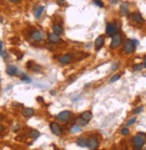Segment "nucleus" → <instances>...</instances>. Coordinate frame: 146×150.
Here are the masks:
<instances>
[{
  "instance_id": "obj_19",
  "label": "nucleus",
  "mask_w": 146,
  "mask_h": 150,
  "mask_svg": "<svg viewBox=\"0 0 146 150\" xmlns=\"http://www.w3.org/2000/svg\"><path fill=\"white\" fill-rule=\"evenodd\" d=\"M76 144L81 147H87V139H85V137H79V139L76 140Z\"/></svg>"
},
{
  "instance_id": "obj_44",
  "label": "nucleus",
  "mask_w": 146,
  "mask_h": 150,
  "mask_svg": "<svg viewBox=\"0 0 146 150\" xmlns=\"http://www.w3.org/2000/svg\"><path fill=\"white\" fill-rule=\"evenodd\" d=\"M145 150H146V148H145Z\"/></svg>"
},
{
  "instance_id": "obj_23",
  "label": "nucleus",
  "mask_w": 146,
  "mask_h": 150,
  "mask_svg": "<svg viewBox=\"0 0 146 150\" xmlns=\"http://www.w3.org/2000/svg\"><path fill=\"white\" fill-rule=\"evenodd\" d=\"M21 80L23 81V82L28 83V84L31 82V79L30 78L29 76H27V75H25V74H22V76H21Z\"/></svg>"
},
{
  "instance_id": "obj_6",
  "label": "nucleus",
  "mask_w": 146,
  "mask_h": 150,
  "mask_svg": "<svg viewBox=\"0 0 146 150\" xmlns=\"http://www.w3.org/2000/svg\"><path fill=\"white\" fill-rule=\"evenodd\" d=\"M49 127H50V129H51L52 133H53L54 135H56V136H61L62 135L63 130H62L61 127H60V125L58 124V123L53 121V122H51L49 124Z\"/></svg>"
},
{
  "instance_id": "obj_13",
  "label": "nucleus",
  "mask_w": 146,
  "mask_h": 150,
  "mask_svg": "<svg viewBox=\"0 0 146 150\" xmlns=\"http://www.w3.org/2000/svg\"><path fill=\"white\" fill-rule=\"evenodd\" d=\"M103 44H104V37L102 35H100L99 37H97V39L95 40V46H96V50H99L102 48Z\"/></svg>"
},
{
  "instance_id": "obj_33",
  "label": "nucleus",
  "mask_w": 146,
  "mask_h": 150,
  "mask_svg": "<svg viewBox=\"0 0 146 150\" xmlns=\"http://www.w3.org/2000/svg\"><path fill=\"white\" fill-rule=\"evenodd\" d=\"M19 129H20V126H19V125H15V128L13 129V131H14V132H17Z\"/></svg>"
},
{
  "instance_id": "obj_25",
  "label": "nucleus",
  "mask_w": 146,
  "mask_h": 150,
  "mask_svg": "<svg viewBox=\"0 0 146 150\" xmlns=\"http://www.w3.org/2000/svg\"><path fill=\"white\" fill-rule=\"evenodd\" d=\"M31 69L33 70L34 72H40L41 71V67L40 66V65H37V64H33L31 67Z\"/></svg>"
},
{
  "instance_id": "obj_2",
  "label": "nucleus",
  "mask_w": 146,
  "mask_h": 150,
  "mask_svg": "<svg viewBox=\"0 0 146 150\" xmlns=\"http://www.w3.org/2000/svg\"><path fill=\"white\" fill-rule=\"evenodd\" d=\"M145 137L146 135L143 132H139L135 137H133V143L135 147H143L145 144Z\"/></svg>"
},
{
  "instance_id": "obj_30",
  "label": "nucleus",
  "mask_w": 146,
  "mask_h": 150,
  "mask_svg": "<svg viewBox=\"0 0 146 150\" xmlns=\"http://www.w3.org/2000/svg\"><path fill=\"white\" fill-rule=\"evenodd\" d=\"M136 121V118H132L130 121H127V123H126V126H130V125L132 124H134V123Z\"/></svg>"
},
{
  "instance_id": "obj_22",
  "label": "nucleus",
  "mask_w": 146,
  "mask_h": 150,
  "mask_svg": "<svg viewBox=\"0 0 146 150\" xmlns=\"http://www.w3.org/2000/svg\"><path fill=\"white\" fill-rule=\"evenodd\" d=\"M71 132L72 133H77V132H81L82 131V128L77 126V125H73L72 127H71L70 129Z\"/></svg>"
},
{
  "instance_id": "obj_20",
  "label": "nucleus",
  "mask_w": 146,
  "mask_h": 150,
  "mask_svg": "<svg viewBox=\"0 0 146 150\" xmlns=\"http://www.w3.org/2000/svg\"><path fill=\"white\" fill-rule=\"evenodd\" d=\"M43 11H44V7H42V5L38 7V8L35 10V12H34V15H35L36 19H40V18L41 17L42 14H43Z\"/></svg>"
},
{
  "instance_id": "obj_7",
  "label": "nucleus",
  "mask_w": 146,
  "mask_h": 150,
  "mask_svg": "<svg viewBox=\"0 0 146 150\" xmlns=\"http://www.w3.org/2000/svg\"><path fill=\"white\" fill-rule=\"evenodd\" d=\"M117 32V27L115 23H108L106 27V33L109 36L112 37L113 35H115Z\"/></svg>"
},
{
  "instance_id": "obj_27",
  "label": "nucleus",
  "mask_w": 146,
  "mask_h": 150,
  "mask_svg": "<svg viewBox=\"0 0 146 150\" xmlns=\"http://www.w3.org/2000/svg\"><path fill=\"white\" fill-rule=\"evenodd\" d=\"M143 110V106H140V107H137V108H135V110L133 111V113L134 114H138V113L141 112Z\"/></svg>"
},
{
  "instance_id": "obj_8",
  "label": "nucleus",
  "mask_w": 146,
  "mask_h": 150,
  "mask_svg": "<svg viewBox=\"0 0 146 150\" xmlns=\"http://www.w3.org/2000/svg\"><path fill=\"white\" fill-rule=\"evenodd\" d=\"M31 38L34 41H40L44 39V32L41 31H34L31 33Z\"/></svg>"
},
{
  "instance_id": "obj_43",
  "label": "nucleus",
  "mask_w": 146,
  "mask_h": 150,
  "mask_svg": "<svg viewBox=\"0 0 146 150\" xmlns=\"http://www.w3.org/2000/svg\"><path fill=\"white\" fill-rule=\"evenodd\" d=\"M0 81H1V79H0Z\"/></svg>"
},
{
  "instance_id": "obj_36",
  "label": "nucleus",
  "mask_w": 146,
  "mask_h": 150,
  "mask_svg": "<svg viewBox=\"0 0 146 150\" xmlns=\"http://www.w3.org/2000/svg\"><path fill=\"white\" fill-rule=\"evenodd\" d=\"M3 43H2V41L0 40V55H1V53H2V51H3Z\"/></svg>"
},
{
  "instance_id": "obj_39",
  "label": "nucleus",
  "mask_w": 146,
  "mask_h": 150,
  "mask_svg": "<svg viewBox=\"0 0 146 150\" xmlns=\"http://www.w3.org/2000/svg\"><path fill=\"white\" fill-rule=\"evenodd\" d=\"M8 1L10 2H14V3H18V2H20L21 0H8Z\"/></svg>"
},
{
  "instance_id": "obj_29",
  "label": "nucleus",
  "mask_w": 146,
  "mask_h": 150,
  "mask_svg": "<svg viewBox=\"0 0 146 150\" xmlns=\"http://www.w3.org/2000/svg\"><path fill=\"white\" fill-rule=\"evenodd\" d=\"M93 1H94L95 5H97L98 7H104V5H103V3H102V1H101V0H93Z\"/></svg>"
},
{
  "instance_id": "obj_40",
  "label": "nucleus",
  "mask_w": 146,
  "mask_h": 150,
  "mask_svg": "<svg viewBox=\"0 0 146 150\" xmlns=\"http://www.w3.org/2000/svg\"><path fill=\"white\" fill-rule=\"evenodd\" d=\"M134 150H142V147H135Z\"/></svg>"
},
{
  "instance_id": "obj_3",
  "label": "nucleus",
  "mask_w": 146,
  "mask_h": 150,
  "mask_svg": "<svg viewBox=\"0 0 146 150\" xmlns=\"http://www.w3.org/2000/svg\"><path fill=\"white\" fill-rule=\"evenodd\" d=\"M122 43V36H121L120 33L117 32L115 35L112 36V40H111L110 43V47L112 49H116L121 45Z\"/></svg>"
},
{
  "instance_id": "obj_28",
  "label": "nucleus",
  "mask_w": 146,
  "mask_h": 150,
  "mask_svg": "<svg viewBox=\"0 0 146 150\" xmlns=\"http://www.w3.org/2000/svg\"><path fill=\"white\" fill-rule=\"evenodd\" d=\"M121 133H122V135L124 136H126L129 134V129H127V128H123L122 129H121Z\"/></svg>"
},
{
  "instance_id": "obj_42",
  "label": "nucleus",
  "mask_w": 146,
  "mask_h": 150,
  "mask_svg": "<svg viewBox=\"0 0 146 150\" xmlns=\"http://www.w3.org/2000/svg\"><path fill=\"white\" fill-rule=\"evenodd\" d=\"M91 85H92V84H91V83H89V84H86V85H85V87H88V86H90Z\"/></svg>"
},
{
  "instance_id": "obj_24",
  "label": "nucleus",
  "mask_w": 146,
  "mask_h": 150,
  "mask_svg": "<svg viewBox=\"0 0 146 150\" xmlns=\"http://www.w3.org/2000/svg\"><path fill=\"white\" fill-rule=\"evenodd\" d=\"M143 68V64H136L133 67L134 71H142Z\"/></svg>"
},
{
  "instance_id": "obj_37",
  "label": "nucleus",
  "mask_w": 146,
  "mask_h": 150,
  "mask_svg": "<svg viewBox=\"0 0 146 150\" xmlns=\"http://www.w3.org/2000/svg\"><path fill=\"white\" fill-rule=\"evenodd\" d=\"M118 1H119V0H110V3L113 4V5H115V4H117Z\"/></svg>"
},
{
  "instance_id": "obj_32",
  "label": "nucleus",
  "mask_w": 146,
  "mask_h": 150,
  "mask_svg": "<svg viewBox=\"0 0 146 150\" xmlns=\"http://www.w3.org/2000/svg\"><path fill=\"white\" fill-rule=\"evenodd\" d=\"M117 68H118V64L115 63V64H113L112 66H111V70H117Z\"/></svg>"
},
{
  "instance_id": "obj_4",
  "label": "nucleus",
  "mask_w": 146,
  "mask_h": 150,
  "mask_svg": "<svg viewBox=\"0 0 146 150\" xmlns=\"http://www.w3.org/2000/svg\"><path fill=\"white\" fill-rule=\"evenodd\" d=\"M135 48H136V46L134 44L132 40L128 39L125 41V44H124V50H125V52H126L128 54L133 53V52H135Z\"/></svg>"
},
{
  "instance_id": "obj_15",
  "label": "nucleus",
  "mask_w": 146,
  "mask_h": 150,
  "mask_svg": "<svg viewBox=\"0 0 146 150\" xmlns=\"http://www.w3.org/2000/svg\"><path fill=\"white\" fill-rule=\"evenodd\" d=\"M34 114H35V111L32 108H25L23 111V115L26 118H31Z\"/></svg>"
},
{
  "instance_id": "obj_14",
  "label": "nucleus",
  "mask_w": 146,
  "mask_h": 150,
  "mask_svg": "<svg viewBox=\"0 0 146 150\" xmlns=\"http://www.w3.org/2000/svg\"><path fill=\"white\" fill-rule=\"evenodd\" d=\"M60 37H59V35H58V34H56V33H50L49 35H48V41L50 42V43H58V42H59L60 41Z\"/></svg>"
},
{
  "instance_id": "obj_38",
  "label": "nucleus",
  "mask_w": 146,
  "mask_h": 150,
  "mask_svg": "<svg viewBox=\"0 0 146 150\" xmlns=\"http://www.w3.org/2000/svg\"><path fill=\"white\" fill-rule=\"evenodd\" d=\"M3 130H4V126L0 123V132H2Z\"/></svg>"
},
{
  "instance_id": "obj_9",
  "label": "nucleus",
  "mask_w": 146,
  "mask_h": 150,
  "mask_svg": "<svg viewBox=\"0 0 146 150\" xmlns=\"http://www.w3.org/2000/svg\"><path fill=\"white\" fill-rule=\"evenodd\" d=\"M5 72H7V74L9 75V76H17V74H18V72H19V71H18V68L16 66H14V65H9V66H7Z\"/></svg>"
},
{
  "instance_id": "obj_17",
  "label": "nucleus",
  "mask_w": 146,
  "mask_h": 150,
  "mask_svg": "<svg viewBox=\"0 0 146 150\" xmlns=\"http://www.w3.org/2000/svg\"><path fill=\"white\" fill-rule=\"evenodd\" d=\"M81 117H82V119H85L86 121H90L91 119H92V117H93V115H92V111H84V112H82V115H81Z\"/></svg>"
},
{
  "instance_id": "obj_1",
  "label": "nucleus",
  "mask_w": 146,
  "mask_h": 150,
  "mask_svg": "<svg viewBox=\"0 0 146 150\" xmlns=\"http://www.w3.org/2000/svg\"><path fill=\"white\" fill-rule=\"evenodd\" d=\"M73 117V112L70 111H63L56 115V119L61 122H68Z\"/></svg>"
},
{
  "instance_id": "obj_5",
  "label": "nucleus",
  "mask_w": 146,
  "mask_h": 150,
  "mask_svg": "<svg viewBox=\"0 0 146 150\" xmlns=\"http://www.w3.org/2000/svg\"><path fill=\"white\" fill-rule=\"evenodd\" d=\"M99 147V141L95 137H90L87 139V147L90 150H96Z\"/></svg>"
},
{
  "instance_id": "obj_35",
  "label": "nucleus",
  "mask_w": 146,
  "mask_h": 150,
  "mask_svg": "<svg viewBox=\"0 0 146 150\" xmlns=\"http://www.w3.org/2000/svg\"><path fill=\"white\" fill-rule=\"evenodd\" d=\"M133 40L134 44H135V46H137V45H138V44H139V41H138V40H137L136 39H134V40Z\"/></svg>"
},
{
  "instance_id": "obj_31",
  "label": "nucleus",
  "mask_w": 146,
  "mask_h": 150,
  "mask_svg": "<svg viewBox=\"0 0 146 150\" xmlns=\"http://www.w3.org/2000/svg\"><path fill=\"white\" fill-rule=\"evenodd\" d=\"M65 3H66V0H56V4L58 5H63Z\"/></svg>"
},
{
  "instance_id": "obj_12",
  "label": "nucleus",
  "mask_w": 146,
  "mask_h": 150,
  "mask_svg": "<svg viewBox=\"0 0 146 150\" xmlns=\"http://www.w3.org/2000/svg\"><path fill=\"white\" fill-rule=\"evenodd\" d=\"M131 19L133 20L134 22L137 23H143V22H144L143 16L140 15L139 13H133V14H132V15H131Z\"/></svg>"
},
{
  "instance_id": "obj_18",
  "label": "nucleus",
  "mask_w": 146,
  "mask_h": 150,
  "mask_svg": "<svg viewBox=\"0 0 146 150\" xmlns=\"http://www.w3.org/2000/svg\"><path fill=\"white\" fill-rule=\"evenodd\" d=\"M88 123H89L88 121H86L85 119H84L81 116L78 117V118H76V119H75V125H77V126H79L81 128L86 126Z\"/></svg>"
},
{
  "instance_id": "obj_41",
  "label": "nucleus",
  "mask_w": 146,
  "mask_h": 150,
  "mask_svg": "<svg viewBox=\"0 0 146 150\" xmlns=\"http://www.w3.org/2000/svg\"><path fill=\"white\" fill-rule=\"evenodd\" d=\"M143 67L146 68V56L144 57V61H143Z\"/></svg>"
},
{
  "instance_id": "obj_10",
  "label": "nucleus",
  "mask_w": 146,
  "mask_h": 150,
  "mask_svg": "<svg viewBox=\"0 0 146 150\" xmlns=\"http://www.w3.org/2000/svg\"><path fill=\"white\" fill-rule=\"evenodd\" d=\"M73 58H74V57H73L72 54H69V53L65 54V55H63L61 58H59V62L64 65L69 64L73 61Z\"/></svg>"
},
{
  "instance_id": "obj_16",
  "label": "nucleus",
  "mask_w": 146,
  "mask_h": 150,
  "mask_svg": "<svg viewBox=\"0 0 146 150\" xmlns=\"http://www.w3.org/2000/svg\"><path fill=\"white\" fill-rule=\"evenodd\" d=\"M53 32L54 33L58 34V35H60V34H63L64 33V29L60 24L58 23H56L53 25Z\"/></svg>"
},
{
  "instance_id": "obj_11",
  "label": "nucleus",
  "mask_w": 146,
  "mask_h": 150,
  "mask_svg": "<svg viewBox=\"0 0 146 150\" xmlns=\"http://www.w3.org/2000/svg\"><path fill=\"white\" fill-rule=\"evenodd\" d=\"M120 14L122 15H127L129 14V3L124 2L120 5Z\"/></svg>"
},
{
  "instance_id": "obj_21",
  "label": "nucleus",
  "mask_w": 146,
  "mask_h": 150,
  "mask_svg": "<svg viewBox=\"0 0 146 150\" xmlns=\"http://www.w3.org/2000/svg\"><path fill=\"white\" fill-rule=\"evenodd\" d=\"M40 136V133L39 132L38 130H36V129H31V130L30 131V137H31V139H37Z\"/></svg>"
},
{
  "instance_id": "obj_26",
  "label": "nucleus",
  "mask_w": 146,
  "mask_h": 150,
  "mask_svg": "<svg viewBox=\"0 0 146 150\" xmlns=\"http://www.w3.org/2000/svg\"><path fill=\"white\" fill-rule=\"evenodd\" d=\"M118 79H120V75H115V76H113L112 77L110 78V81L109 82L110 83H114L116 81H117Z\"/></svg>"
},
{
  "instance_id": "obj_34",
  "label": "nucleus",
  "mask_w": 146,
  "mask_h": 150,
  "mask_svg": "<svg viewBox=\"0 0 146 150\" xmlns=\"http://www.w3.org/2000/svg\"><path fill=\"white\" fill-rule=\"evenodd\" d=\"M1 55H2V57H3V58H7V51H2Z\"/></svg>"
}]
</instances>
